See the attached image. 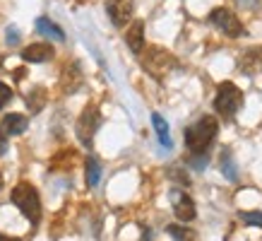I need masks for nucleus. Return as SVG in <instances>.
Listing matches in <instances>:
<instances>
[{
    "instance_id": "obj_1",
    "label": "nucleus",
    "mask_w": 262,
    "mask_h": 241,
    "mask_svg": "<svg viewBox=\"0 0 262 241\" xmlns=\"http://www.w3.org/2000/svg\"><path fill=\"white\" fill-rule=\"evenodd\" d=\"M216 133H219V123L214 116H202L198 123L185 128V147L192 154H205L207 147L214 143Z\"/></svg>"
},
{
    "instance_id": "obj_2",
    "label": "nucleus",
    "mask_w": 262,
    "mask_h": 241,
    "mask_svg": "<svg viewBox=\"0 0 262 241\" xmlns=\"http://www.w3.org/2000/svg\"><path fill=\"white\" fill-rule=\"evenodd\" d=\"M10 200L17 205V210L22 212L27 219H29V225H39L41 219V198H39V191L34 188L32 184H17L10 193Z\"/></svg>"
},
{
    "instance_id": "obj_3",
    "label": "nucleus",
    "mask_w": 262,
    "mask_h": 241,
    "mask_svg": "<svg viewBox=\"0 0 262 241\" xmlns=\"http://www.w3.org/2000/svg\"><path fill=\"white\" fill-rule=\"evenodd\" d=\"M243 106V92H241L233 82H222L216 87V96H214V111L222 116V118H233L238 109Z\"/></svg>"
},
{
    "instance_id": "obj_4",
    "label": "nucleus",
    "mask_w": 262,
    "mask_h": 241,
    "mask_svg": "<svg viewBox=\"0 0 262 241\" xmlns=\"http://www.w3.org/2000/svg\"><path fill=\"white\" fill-rule=\"evenodd\" d=\"M142 68L149 72L154 80H164L168 72L178 68V61H176L166 48L151 46L147 48V56H142Z\"/></svg>"
},
{
    "instance_id": "obj_5",
    "label": "nucleus",
    "mask_w": 262,
    "mask_h": 241,
    "mask_svg": "<svg viewBox=\"0 0 262 241\" xmlns=\"http://www.w3.org/2000/svg\"><path fill=\"white\" fill-rule=\"evenodd\" d=\"M209 22L214 24L216 29H222L226 36H231V39H241V36L246 34V27L241 24V19L226 8L212 10V12H209Z\"/></svg>"
},
{
    "instance_id": "obj_6",
    "label": "nucleus",
    "mask_w": 262,
    "mask_h": 241,
    "mask_svg": "<svg viewBox=\"0 0 262 241\" xmlns=\"http://www.w3.org/2000/svg\"><path fill=\"white\" fill-rule=\"evenodd\" d=\"M99 123H101V116H99V109H96V106H87V109L80 113V118H77V140H80L84 147H92L96 130H99Z\"/></svg>"
},
{
    "instance_id": "obj_7",
    "label": "nucleus",
    "mask_w": 262,
    "mask_h": 241,
    "mask_svg": "<svg viewBox=\"0 0 262 241\" xmlns=\"http://www.w3.org/2000/svg\"><path fill=\"white\" fill-rule=\"evenodd\" d=\"M135 0H106V12L111 17L113 27H125L133 19Z\"/></svg>"
},
{
    "instance_id": "obj_8",
    "label": "nucleus",
    "mask_w": 262,
    "mask_h": 241,
    "mask_svg": "<svg viewBox=\"0 0 262 241\" xmlns=\"http://www.w3.org/2000/svg\"><path fill=\"white\" fill-rule=\"evenodd\" d=\"M173 212L181 222H192L198 217V210H195V200H192L188 193L176 191L173 193Z\"/></svg>"
},
{
    "instance_id": "obj_9",
    "label": "nucleus",
    "mask_w": 262,
    "mask_h": 241,
    "mask_svg": "<svg viewBox=\"0 0 262 241\" xmlns=\"http://www.w3.org/2000/svg\"><path fill=\"white\" fill-rule=\"evenodd\" d=\"M53 46L51 44H29V46L22 51V61L27 63H46L53 58Z\"/></svg>"
},
{
    "instance_id": "obj_10",
    "label": "nucleus",
    "mask_w": 262,
    "mask_h": 241,
    "mask_svg": "<svg viewBox=\"0 0 262 241\" xmlns=\"http://www.w3.org/2000/svg\"><path fill=\"white\" fill-rule=\"evenodd\" d=\"M0 128L5 135H22L24 130L29 128V118L24 113H5V118L0 120Z\"/></svg>"
},
{
    "instance_id": "obj_11",
    "label": "nucleus",
    "mask_w": 262,
    "mask_h": 241,
    "mask_svg": "<svg viewBox=\"0 0 262 241\" xmlns=\"http://www.w3.org/2000/svg\"><path fill=\"white\" fill-rule=\"evenodd\" d=\"M125 44L133 53H142L144 48V22L142 19H135L130 24V29L125 32Z\"/></svg>"
},
{
    "instance_id": "obj_12",
    "label": "nucleus",
    "mask_w": 262,
    "mask_h": 241,
    "mask_svg": "<svg viewBox=\"0 0 262 241\" xmlns=\"http://www.w3.org/2000/svg\"><path fill=\"white\" fill-rule=\"evenodd\" d=\"M82 82V70L77 63H70L68 68H65V75H63V89L68 92V94H72L75 89L80 87Z\"/></svg>"
},
{
    "instance_id": "obj_13",
    "label": "nucleus",
    "mask_w": 262,
    "mask_h": 241,
    "mask_svg": "<svg viewBox=\"0 0 262 241\" xmlns=\"http://www.w3.org/2000/svg\"><path fill=\"white\" fill-rule=\"evenodd\" d=\"M36 32H41L43 36H51V39H56V41H65V32L56 22H51L48 17H39L36 19Z\"/></svg>"
},
{
    "instance_id": "obj_14",
    "label": "nucleus",
    "mask_w": 262,
    "mask_h": 241,
    "mask_svg": "<svg viewBox=\"0 0 262 241\" xmlns=\"http://www.w3.org/2000/svg\"><path fill=\"white\" fill-rule=\"evenodd\" d=\"M151 126H154V130H157V137H159V143L164 145V147H171V135H168V123L164 120V116L161 113H151Z\"/></svg>"
},
{
    "instance_id": "obj_15",
    "label": "nucleus",
    "mask_w": 262,
    "mask_h": 241,
    "mask_svg": "<svg viewBox=\"0 0 262 241\" xmlns=\"http://www.w3.org/2000/svg\"><path fill=\"white\" fill-rule=\"evenodd\" d=\"M24 102H27V106H29V111H32V113H39L41 109L46 106V89L34 87L29 94L24 96Z\"/></svg>"
},
{
    "instance_id": "obj_16",
    "label": "nucleus",
    "mask_w": 262,
    "mask_h": 241,
    "mask_svg": "<svg viewBox=\"0 0 262 241\" xmlns=\"http://www.w3.org/2000/svg\"><path fill=\"white\" fill-rule=\"evenodd\" d=\"M87 186H92V188H94L96 184H99V181H101V164H99V159H96V157H92V154H89L87 157Z\"/></svg>"
},
{
    "instance_id": "obj_17",
    "label": "nucleus",
    "mask_w": 262,
    "mask_h": 241,
    "mask_svg": "<svg viewBox=\"0 0 262 241\" xmlns=\"http://www.w3.org/2000/svg\"><path fill=\"white\" fill-rule=\"evenodd\" d=\"M222 171L229 181H236V162H233L231 150H226V147L222 150Z\"/></svg>"
},
{
    "instance_id": "obj_18",
    "label": "nucleus",
    "mask_w": 262,
    "mask_h": 241,
    "mask_svg": "<svg viewBox=\"0 0 262 241\" xmlns=\"http://www.w3.org/2000/svg\"><path fill=\"white\" fill-rule=\"evenodd\" d=\"M166 232L173 236L176 241H192V232L190 229H185V227H178V225H168Z\"/></svg>"
},
{
    "instance_id": "obj_19",
    "label": "nucleus",
    "mask_w": 262,
    "mask_h": 241,
    "mask_svg": "<svg viewBox=\"0 0 262 241\" xmlns=\"http://www.w3.org/2000/svg\"><path fill=\"white\" fill-rule=\"evenodd\" d=\"M10 102H12V89H10V85L0 82V109H5Z\"/></svg>"
},
{
    "instance_id": "obj_20",
    "label": "nucleus",
    "mask_w": 262,
    "mask_h": 241,
    "mask_svg": "<svg viewBox=\"0 0 262 241\" xmlns=\"http://www.w3.org/2000/svg\"><path fill=\"white\" fill-rule=\"evenodd\" d=\"M241 219L253 227H262V212H241Z\"/></svg>"
},
{
    "instance_id": "obj_21",
    "label": "nucleus",
    "mask_w": 262,
    "mask_h": 241,
    "mask_svg": "<svg viewBox=\"0 0 262 241\" xmlns=\"http://www.w3.org/2000/svg\"><path fill=\"white\" fill-rule=\"evenodd\" d=\"M8 36H5V41H8V46H17L19 44V32H17V27H8Z\"/></svg>"
},
{
    "instance_id": "obj_22",
    "label": "nucleus",
    "mask_w": 262,
    "mask_h": 241,
    "mask_svg": "<svg viewBox=\"0 0 262 241\" xmlns=\"http://www.w3.org/2000/svg\"><path fill=\"white\" fill-rule=\"evenodd\" d=\"M171 178H176V181H178V184H183V186H188V184H190V178H188V174H185V171L181 174V169H171Z\"/></svg>"
},
{
    "instance_id": "obj_23",
    "label": "nucleus",
    "mask_w": 262,
    "mask_h": 241,
    "mask_svg": "<svg viewBox=\"0 0 262 241\" xmlns=\"http://www.w3.org/2000/svg\"><path fill=\"white\" fill-rule=\"evenodd\" d=\"M207 162H209V157H207V152H205V154H195L190 164H192L195 169H205V167H207Z\"/></svg>"
},
{
    "instance_id": "obj_24",
    "label": "nucleus",
    "mask_w": 262,
    "mask_h": 241,
    "mask_svg": "<svg viewBox=\"0 0 262 241\" xmlns=\"http://www.w3.org/2000/svg\"><path fill=\"white\" fill-rule=\"evenodd\" d=\"M5 133H3V128H0V154H5V150H8V140H5Z\"/></svg>"
},
{
    "instance_id": "obj_25",
    "label": "nucleus",
    "mask_w": 262,
    "mask_h": 241,
    "mask_svg": "<svg viewBox=\"0 0 262 241\" xmlns=\"http://www.w3.org/2000/svg\"><path fill=\"white\" fill-rule=\"evenodd\" d=\"M12 75H15V80L19 82V80H24V75H27V70H24V68H17V70L12 72Z\"/></svg>"
},
{
    "instance_id": "obj_26",
    "label": "nucleus",
    "mask_w": 262,
    "mask_h": 241,
    "mask_svg": "<svg viewBox=\"0 0 262 241\" xmlns=\"http://www.w3.org/2000/svg\"><path fill=\"white\" fill-rule=\"evenodd\" d=\"M0 241H19L17 236H8V234H0Z\"/></svg>"
},
{
    "instance_id": "obj_27",
    "label": "nucleus",
    "mask_w": 262,
    "mask_h": 241,
    "mask_svg": "<svg viewBox=\"0 0 262 241\" xmlns=\"http://www.w3.org/2000/svg\"><path fill=\"white\" fill-rule=\"evenodd\" d=\"M3 63H5V58H3V56H0V68H3Z\"/></svg>"
},
{
    "instance_id": "obj_28",
    "label": "nucleus",
    "mask_w": 262,
    "mask_h": 241,
    "mask_svg": "<svg viewBox=\"0 0 262 241\" xmlns=\"http://www.w3.org/2000/svg\"><path fill=\"white\" fill-rule=\"evenodd\" d=\"M0 186H3V174H0Z\"/></svg>"
}]
</instances>
